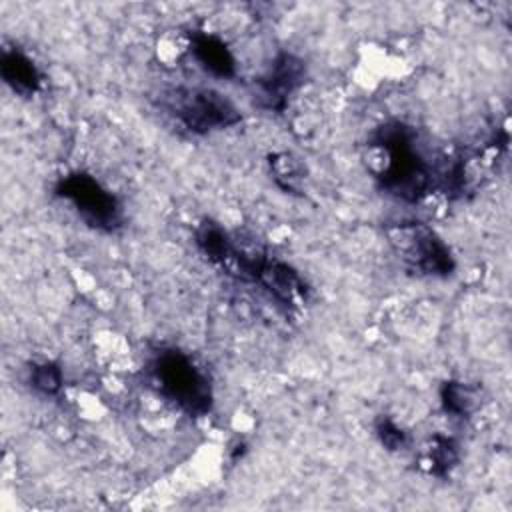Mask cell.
<instances>
[{
  "instance_id": "52a82bcc",
  "label": "cell",
  "mask_w": 512,
  "mask_h": 512,
  "mask_svg": "<svg viewBox=\"0 0 512 512\" xmlns=\"http://www.w3.org/2000/svg\"><path fill=\"white\" fill-rule=\"evenodd\" d=\"M256 284H262L270 292V296H274L286 308H296L304 304L310 294V288L300 272L288 262L272 256L266 258Z\"/></svg>"
},
{
  "instance_id": "6da1fadb",
  "label": "cell",
  "mask_w": 512,
  "mask_h": 512,
  "mask_svg": "<svg viewBox=\"0 0 512 512\" xmlns=\"http://www.w3.org/2000/svg\"><path fill=\"white\" fill-rule=\"evenodd\" d=\"M366 146L372 152L368 168L388 196L414 204L436 186V170L410 124L388 120L370 134Z\"/></svg>"
},
{
  "instance_id": "9a60e30c",
  "label": "cell",
  "mask_w": 512,
  "mask_h": 512,
  "mask_svg": "<svg viewBox=\"0 0 512 512\" xmlns=\"http://www.w3.org/2000/svg\"><path fill=\"white\" fill-rule=\"evenodd\" d=\"M374 432L378 442L388 450V452H400L408 446V434L404 428H400L390 416L382 414L374 420Z\"/></svg>"
},
{
  "instance_id": "30bf717a",
  "label": "cell",
  "mask_w": 512,
  "mask_h": 512,
  "mask_svg": "<svg viewBox=\"0 0 512 512\" xmlns=\"http://www.w3.org/2000/svg\"><path fill=\"white\" fill-rule=\"evenodd\" d=\"M194 242L198 250L216 266H224L234 248V238L214 220L204 218L194 230Z\"/></svg>"
},
{
  "instance_id": "5bb4252c",
  "label": "cell",
  "mask_w": 512,
  "mask_h": 512,
  "mask_svg": "<svg viewBox=\"0 0 512 512\" xmlns=\"http://www.w3.org/2000/svg\"><path fill=\"white\" fill-rule=\"evenodd\" d=\"M28 384L42 396H56L64 386V372L58 362H34L28 368Z\"/></svg>"
},
{
  "instance_id": "277c9868",
  "label": "cell",
  "mask_w": 512,
  "mask_h": 512,
  "mask_svg": "<svg viewBox=\"0 0 512 512\" xmlns=\"http://www.w3.org/2000/svg\"><path fill=\"white\" fill-rule=\"evenodd\" d=\"M54 194L68 202L74 212L98 232L110 234L124 224V210L116 194L88 172L76 170L58 178Z\"/></svg>"
},
{
  "instance_id": "ba28073f",
  "label": "cell",
  "mask_w": 512,
  "mask_h": 512,
  "mask_svg": "<svg viewBox=\"0 0 512 512\" xmlns=\"http://www.w3.org/2000/svg\"><path fill=\"white\" fill-rule=\"evenodd\" d=\"M188 38L190 54L202 70L222 80L236 76V58L220 36L204 30H192Z\"/></svg>"
},
{
  "instance_id": "5b68a950",
  "label": "cell",
  "mask_w": 512,
  "mask_h": 512,
  "mask_svg": "<svg viewBox=\"0 0 512 512\" xmlns=\"http://www.w3.org/2000/svg\"><path fill=\"white\" fill-rule=\"evenodd\" d=\"M168 110L188 132L210 134L240 124L238 106L214 88H178L168 98Z\"/></svg>"
},
{
  "instance_id": "3957f363",
  "label": "cell",
  "mask_w": 512,
  "mask_h": 512,
  "mask_svg": "<svg viewBox=\"0 0 512 512\" xmlns=\"http://www.w3.org/2000/svg\"><path fill=\"white\" fill-rule=\"evenodd\" d=\"M386 238L396 258L420 276L446 278L456 268L448 244L424 222H394L386 226Z\"/></svg>"
},
{
  "instance_id": "7c38bea8",
  "label": "cell",
  "mask_w": 512,
  "mask_h": 512,
  "mask_svg": "<svg viewBox=\"0 0 512 512\" xmlns=\"http://www.w3.org/2000/svg\"><path fill=\"white\" fill-rule=\"evenodd\" d=\"M440 406L452 418H468L478 404L476 390L462 380H446L440 386Z\"/></svg>"
},
{
  "instance_id": "8fae6325",
  "label": "cell",
  "mask_w": 512,
  "mask_h": 512,
  "mask_svg": "<svg viewBox=\"0 0 512 512\" xmlns=\"http://www.w3.org/2000/svg\"><path fill=\"white\" fill-rule=\"evenodd\" d=\"M424 464L428 474L444 478L448 476L456 464L460 462V450L454 438L450 436H442V434H434L424 450Z\"/></svg>"
},
{
  "instance_id": "8992f818",
  "label": "cell",
  "mask_w": 512,
  "mask_h": 512,
  "mask_svg": "<svg viewBox=\"0 0 512 512\" xmlns=\"http://www.w3.org/2000/svg\"><path fill=\"white\" fill-rule=\"evenodd\" d=\"M306 82V62L292 52H278L270 66L254 80V98L260 108L282 112L290 96Z\"/></svg>"
},
{
  "instance_id": "7a4b0ae2",
  "label": "cell",
  "mask_w": 512,
  "mask_h": 512,
  "mask_svg": "<svg viewBox=\"0 0 512 512\" xmlns=\"http://www.w3.org/2000/svg\"><path fill=\"white\" fill-rule=\"evenodd\" d=\"M150 376L160 396L184 414L200 418L212 410V382L186 352L178 348L156 350L150 358Z\"/></svg>"
},
{
  "instance_id": "9c48e42d",
  "label": "cell",
  "mask_w": 512,
  "mask_h": 512,
  "mask_svg": "<svg viewBox=\"0 0 512 512\" xmlns=\"http://www.w3.org/2000/svg\"><path fill=\"white\" fill-rule=\"evenodd\" d=\"M0 76L4 84L22 98L34 96L42 86V72L34 60L18 48H2Z\"/></svg>"
},
{
  "instance_id": "4fadbf2b",
  "label": "cell",
  "mask_w": 512,
  "mask_h": 512,
  "mask_svg": "<svg viewBox=\"0 0 512 512\" xmlns=\"http://www.w3.org/2000/svg\"><path fill=\"white\" fill-rule=\"evenodd\" d=\"M268 166L274 182L284 192H300V184L304 180L302 162L290 152H276L268 156Z\"/></svg>"
}]
</instances>
